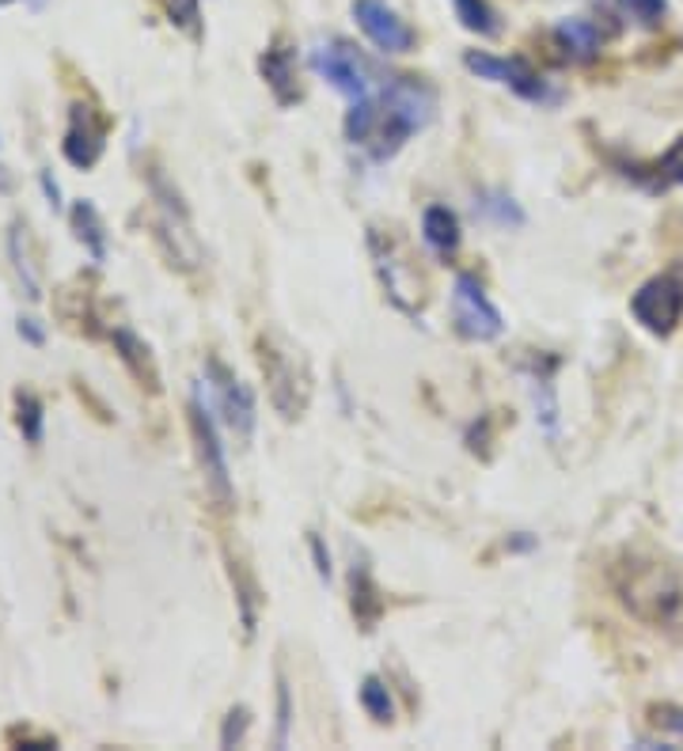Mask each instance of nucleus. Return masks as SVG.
I'll return each instance as SVG.
<instances>
[{
    "label": "nucleus",
    "instance_id": "obj_19",
    "mask_svg": "<svg viewBox=\"0 0 683 751\" xmlns=\"http://www.w3.org/2000/svg\"><path fill=\"white\" fill-rule=\"evenodd\" d=\"M8 255H12L16 277H20L23 293L31 300L42 296V281H39V266H34V250H31V228L27 220H12V231H8Z\"/></svg>",
    "mask_w": 683,
    "mask_h": 751
},
{
    "label": "nucleus",
    "instance_id": "obj_27",
    "mask_svg": "<svg viewBox=\"0 0 683 751\" xmlns=\"http://www.w3.org/2000/svg\"><path fill=\"white\" fill-rule=\"evenodd\" d=\"M362 710L376 721V725H392L395 702H392V691H387V683L380 675H365L362 680Z\"/></svg>",
    "mask_w": 683,
    "mask_h": 751
},
{
    "label": "nucleus",
    "instance_id": "obj_30",
    "mask_svg": "<svg viewBox=\"0 0 683 751\" xmlns=\"http://www.w3.org/2000/svg\"><path fill=\"white\" fill-rule=\"evenodd\" d=\"M247 729H251V710L247 706H232L225 718V725H220V748H236L244 744Z\"/></svg>",
    "mask_w": 683,
    "mask_h": 751
},
{
    "label": "nucleus",
    "instance_id": "obj_9",
    "mask_svg": "<svg viewBox=\"0 0 683 751\" xmlns=\"http://www.w3.org/2000/svg\"><path fill=\"white\" fill-rule=\"evenodd\" d=\"M631 315L642 330L669 338L683 323V277L680 274H657L642 281L631 296Z\"/></svg>",
    "mask_w": 683,
    "mask_h": 751
},
{
    "label": "nucleus",
    "instance_id": "obj_6",
    "mask_svg": "<svg viewBox=\"0 0 683 751\" xmlns=\"http://www.w3.org/2000/svg\"><path fill=\"white\" fill-rule=\"evenodd\" d=\"M464 69L475 72L478 80L502 83V88H509L513 96L528 99V103H540V107L562 103V91L551 80H543L540 69H532L524 58H497V53H486V50H467Z\"/></svg>",
    "mask_w": 683,
    "mask_h": 751
},
{
    "label": "nucleus",
    "instance_id": "obj_3",
    "mask_svg": "<svg viewBox=\"0 0 683 751\" xmlns=\"http://www.w3.org/2000/svg\"><path fill=\"white\" fill-rule=\"evenodd\" d=\"M255 357H258V368H263L270 406L285 422H297L311 403V376L308 368H304V360L293 354L285 342L274 338V334H258Z\"/></svg>",
    "mask_w": 683,
    "mask_h": 751
},
{
    "label": "nucleus",
    "instance_id": "obj_38",
    "mask_svg": "<svg viewBox=\"0 0 683 751\" xmlns=\"http://www.w3.org/2000/svg\"><path fill=\"white\" fill-rule=\"evenodd\" d=\"M8 4H20V0H0V8H8Z\"/></svg>",
    "mask_w": 683,
    "mask_h": 751
},
{
    "label": "nucleus",
    "instance_id": "obj_5",
    "mask_svg": "<svg viewBox=\"0 0 683 751\" xmlns=\"http://www.w3.org/2000/svg\"><path fill=\"white\" fill-rule=\"evenodd\" d=\"M187 417H190L194 452H198V467H201V478H206L209 497H214L217 513H232L236 486H232V475H228V460H225V444H220V433H217L214 406L201 398V392L190 398Z\"/></svg>",
    "mask_w": 683,
    "mask_h": 751
},
{
    "label": "nucleus",
    "instance_id": "obj_1",
    "mask_svg": "<svg viewBox=\"0 0 683 751\" xmlns=\"http://www.w3.org/2000/svg\"><path fill=\"white\" fill-rule=\"evenodd\" d=\"M433 115H437V91H433V83H426L422 77L395 72V77H387L384 88L376 91V129H373V141L365 145V152L373 156L376 164L392 160L418 129H426L433 122Z\"/></svg>",
    "mask_w": 683,
    "mask_h": 751
},
{
    "label": "nucleus",
    "instance_id": "obj_25",
    "mask_svg": "<svg viewBox=\"0 0 683 751\" xmlns=\"http://www.w3.org/2000/svg\"><path fill=\"white\" fill-rule=\"evenodd\" d=\"M16 429H20V437L27 444H39L42 441V422H46V411H42V398L34 392H16Z\"/></svg>",
    "mask_w": 683,
    "mask_h": 751
},
{
    "label": "nucleus",
    "instance_id": "obj_37",
    "mask_svg": "<svg viewBox=\"0 0 683 751\" xmlns=\"http://www.w3.org/2000/svg\"><path fill=\"white\" fill-rule=\"evenodd\" d=\"M42 190H46V198H50V206H61V190H58V182H53L46 171H42Z\"/></svg>",
    "mask_w": 683,
    "mask_h": 751
},
{
    "label": "nucleus",
    "instance_id": "obj_22",
    "mask_svg": "<svg viewBox=\"0 0 683 751\" xmlns=\"http://www.w3.org/2000/svg\"><path fill=\"white\" fill-rule=\"evenodd\" d=\"M452 8H456V20L464 23L471 34H478V39L502 34V16H497L491 0H452Z\"/></svg>",
    "mask_w": 683,
    "mask_h": 751
},
{
    "label": "nucleus",
    "instance_id": "obj_15",
    "mask_svg": "<svg viewBox=\"0 0 683 751\" xmlns=\"http://www.w3.org/2000/svg\"><path fill=\"white\" fill-rule=\"evenodd\" d=\"M53 308H58L61 323L69 330L77 334H88V338H96L99 327H96V274H77L69 277V281L61 285L58 293H53Z\"/></svg>",
    "mask_w": 683,
    "mask_h": 751
},
{
    "label": "nucleus",
    "instance_id": "obj_31",
    "mask_svg": "<svg viewBox=\"0 0 683 751\" xmlns=\"http://www.w3.org/2000/svg\"><path fill=\"white\" fill-rule=\"evenodd\" d=\"M650 725L657 732H672L676 740H683V706H676V702L650 706Z\"/></svg>",
    "mask_w": 683,
    "mask_h": 751
},
{
    "label": "nucleus",
    "instance_id": "obj_16",
    "mask_svg": "<svg viewBox=\"0 0 683 751\" xmlns=\"http://www.w3.org/2000/svg\"><path fill=\"white\" fill-rule=\"evenodd\" d=\"M110 342H115V354L126 365V373L137 379V387H145L149 395H160V365L152 357V346L133 334L129 327H115L110 330Z\"/></svg>",
    "mask_w": 683,
    "mask_h": 751
},
{
    "label": "nucleus",
    "instance_id": "obj_4",
    "mask_svg": "<svg viewBox=\"0 0 683 751\" xmlns=\"http://www.w3.org/2000/svg\"><path fill=\"white\" fill-rule=\"evenodd\" d=\"M149 190H152L156 206H160V217H156V239H160L164 255H168L171 266H179V270H198L201 247L190 228V213L182 206L179 190L171 187V179L160 171V167H149Z\"/></svg>",
    "mask_w": 683,
    "mask_h": 751
},
{
    "label": "nucleus",
    "instance_id": "obj_29",
    "mask_svg": "<svg viewBox=\"0 0 683 751\" xmlns=\"http://www.w3.org/2000/svg\"><path fill=\"white\" fill-rule=\"evenodd\" d=\"M620 8L623 16H631L642 27H661L664 16H669V0H620Z\"/></svg>",
    "mask_w": 683,
    "mask_h": 751
},
{
    "label": "nucleus",
    "instance_id": "obj_21",
    "mask_svg": "<svg viewBox=\"0 0 683 751\" xmlns=\"http://www.w3.org/2000/svg\"><path fill=\"white\" fill-rule=\"evenodd\" d=\"M349 592H354V619L362 623V630H373L384 615V596L365 565H354V573H349Z\"/></svg>",
    "mask_w": 683,
    "mask_h": 751
},
{
    "label": "nucleus",
    "instance_id": "obj_18",
    "mask_svg": "<svg viewBox=\"0 0 683 751\" xmlns=\"http://www.w3.org/2000/svg\"><path fill=\"white\" fill-rule=\"evenodd\" d=\"M422 239L429 244L433 255L452 258L459 250V239H464V231H459V217L448 206H429L426 213H422Z\"/></svg>",
    "mask_w": 683,
    "mask_h": 751
},
{
    "label": "nucleus",
    "instance_id": "obj_34",
    "mask_svg": "<svg viewBox=\"0 0 683 751\" xmlns=\"http://www.w3.org/2000/svg\"><path fill=\"white\" fill-rule=\"evenodd\" d=\"M16 330H20V338L27 342V346H42V342H46V330L39 327V319H31V315H20Z\"/></svg>",
    "mask_w": 683,
    "mask_h": 751
},
{
    "label": "nucleus",
    "instance_id": "obj_36",
    "mask_svg": "<svg viewBox=\"0 0 683 751\" xmlns=\"http://www.w3.org/2000/svg\"><path fill=\"white\" fill-rule=\"evenodd\" d=\"M505 546H509V551H521L524 554V551H535V546H540V540H535V535H528V532H516Z\"/></svg>",
    "mask_w": 683,
    "mask_h": 751
},
{
    "label": "nucleus",
    "instance_id": "obj_20",
    "mask_svg": "<svg viewBox=\"0 0 683 751\" xmlns=\"http://www.w3.org/2000/svg\"><path fill=\"white\" fill-rule=\"evenodd\" d=\"M69 225H72V231H77L80 244H85V250L91 255V263H103V258H107V225H103L99 209L91 206L88 198L72 201V209H69Z\"/></svg>",
    "mask_w": 683,
    "mask_h": 751
},
{
    "label": "nucleus",
    "instance_id": "obj_10",
    "mask_svg": "<svg viewBox=\"0 0 683 751\" xmlns=\"http://www.w3.org/2000/svg\"><path fill=\"white\" fill-rule=\"evenodd\" d=\"M206 392L214 395V406L220 411V417H225L228 429H232L239 441H251L255 422H258L255 392L220 357H206Z\"/></svg>",
    "mask_w": 683,
    "mask_h": 751
},
{
    "label": "nucleus",
    "instance_id": "obj_2",
    "mask_svg": "<svg viewBox=\"0 0 683 751\" xmlns=\"http://www.w3.org/2000/svg\"><path fill=\"white\" fill-rule=\"evenodd\" d=\"M615 596L645 626H669L683 611V584L672 573V565L645 554H623V562L612 570Z\"/></svg>",
    "mask_w": 683,
    "mask_h": 751
},
{
    "label": "nucleus",
    "instance_id": "obj_14",
    "mask_svg": "<svg viewBox=\"0 0 683 751\" xmlns=\"http://www.w3.org/2000/svg\"><path fill=\"white\" fill-rule=\"evenodd\" d=\"M258 72H263L266 88L274 91V99H278L281 107H293L300 103V65H297V46H293L285 34H278L270 46L263 50V58H258Z\"/></svg>",
    "mask_w": 683,
    "mask_h": 751
},
{
    "label": "nucleus",
    "instance_id": "obj_13",
    "mask_svg": "<svg viewBox=\"0 0 683 751\" xmlns=\"http://www.w3.org/2000/svg\"><path fill=\"white\" fill-rule=\"evenodd\" d=\"M354 20L380 53H410L418 31L387 0H354Z\"/></svg>",
    "mask_w": 683,
    "mask_h": 751
},
{
    "label": "nucleus",
    "instance_id": "obj_26",
    "mask_svg": "<svg viewBox=\"0 0 683 751\" xmlns=\"http://www.w3.org/2000/svg\"><path fill=\"white\" fill-rule=\"evenodd\" d=\"M156 8L164 12V20H168L175 31H182L187 39L198 42L201 39V4L198 0H156Z\"/></svg>",
    "mask_w": 683,
    "mask_h": 751
},
{
    "label": "nucleus",
    "instance_id": "obj_7",
    "mask_svg": "<svg viewBox=\"0 0 683 751\" xmlns=\"http://www.w3.org/2000/svg\"><path fill=\"white\" fill-rule=\"evenodd\" d=\"M110 115L96 103V96L72 99L69 103V122L61 134V156L80 171H91L107 152V137H110Z\"/></svg>",
    "mask_w": 683,
    "mask_h": 751
},
{
    "label": "nucleus",
    "instance_id": "obj_23",
    "mask_svg": "<svg viewBox=\"0 0 683 751\" xmlns=\"http://www.w3.org/2000/svg\"><path fill=\"white\" fill-rule=\"evenodd\" d=\"M475 209H478V217L491 220V225H497V228H521L524 225V209L516 206L505 190H483L475 198Z\"/></svg>",
    "mask_w": 683,
    "mask_h": 751
},
{
    "label": "nucleus",
    "instance_id": "obj_24",
    "mask_svg": "<svg viewBox=\"0 0 683 751\" xmlns=\"http://www.w3.org/2000/svg\"><path fill=\"white\" fill-rule=\"evenodd\" d=\"M228 570H232V584H236V600H239V619H244V630H247V638L255 634V623H258V584H255V577L247 573V565L239 562V559H232L228 554Z\"/></svg>",
    "mask_w": 683,
    "mask_h": 751
},
{
    "label": "nucleus",
    "instance_id": "obj_32",
    "mask_svg": "<svg viewBox=\"0 0 683 751\" xmlns=\"http://www.w3.org/2000/svg\"><path fill=\"white\" fill-rule=\"evenodd\" d=\"M657 179H661V182H676V187H683V137H676L669 152H664L661 160H657Z\"/></svg>",
    "mask_w": 683,
    "mask_h": 751
},
{
    "label": "nucleus",
    "instance_id": "obj_28",
    "mask_svg": "<svg viewBox=\"0 0 683 751\" xmlns=\"http://www.w3.org/2000/svg\"><path fill=\"white\" fill-rule=\"evenodd\" d=\"M4 744H8V748L50 751V748H58V737H53V732L34 729V725H8V729H4Z\"/></svg>",
    "mask_w": 683,
    "mask_h": 751
},
{
    "label": "nucleus",
    "instance_id": "obj_11",
    "mask_svg": "<svg viewBox=\"0 0 683 751\" xmlns=\"http://www.w3.org/2000/svg\"><path fill=\"white\" fill-rule=\"evenodd\" d=\"M452 319L467 342H497L505 334V319L497 304L486 296L475 274H459L452 285Z\"/></svg>",
    "mask_w": 683,
    "mask_h": 751
},
{
    "label": "nucleus",
    "instance_id": "obj_8",
    "mask_svg": "<svg viewBox=\"0 0 683 751\" xmlns=\"http://www.w3.org/2000/svg\"><path fill=\"white\" fill-rule=\"evenodd\" d=\"M311 69H316V77L327 80L338 96H346L349 103H362V99L373 96V80H376L373 61H368L365 53H357L349 42L342 39L319 42L316 50H311Z\"/></svg>",
    "mask_w": 683,
    "mask_h": 751
},
{
    "label": "nucleus",
    "instance_id": "obj_35",
    "mask_svg": "<svg viewBox=\"0 0 683 751\" xmlns=\"http://www.w3.org/2000/svg\"><path fill=\"white\" fill-rule=\"evenodd\" d=\"M308 546H311V559H316L319 577H323V581H330V554H327V546H323L319 535H308Z\"/></svg>",
    "mask_w": 683,
    "mask_h": 751
},
{
    "label": "nucleus",
    "instance_id": "obj_17",
    "mask_svg": "<svg viewBox=\"0 0 683 751\" xmlns=\"http://www.w3.org/2000/svg\"><path fill=\"white\" fill-rule=\"evenodd\" d=\"M555 46L570 61H593L600 46H604V34H600V27L593 20H585V16H570V20H562L555 27Z\"/></svg>",
    "mask_w": 683,
    "mask_h": 751
},
{
    "label": "nucleus",
    "instance_id": "obj_33",
    "mask_svg": "<svg viewBox=\"0 0 683 751\" xmlns=\"http://www.w3.org/2000/svg\"><path fill=\"white\" fill-rule=\"evenodd\" d=\"M289 725H293V699H289V680H285V672H278V737H274V744L285 748L289 744Z\"/></svg>",
    "mask_w": 683,
    "mask_h": 751
},
{
    "label": "nucleus",
    "instance_id": "obj_12",
    "mask_svg": "<svg viewBox=\"0 0 683 751\" xmlns=\"http://www.w3.org/2000/svg\"><path fill=\"white\" fill-rule=\"evenodd\" d=\"M368 247H373V258H376V270H380V281L387 296H392V304L406 315H418L422 312V293H426V285H422V277L414 266H406L403 250L395 247V239L387 236L384 244V231H368Z\"/></svg>",
    "mask_w": 683,
    "mask_h": 751
}]
</instances>
